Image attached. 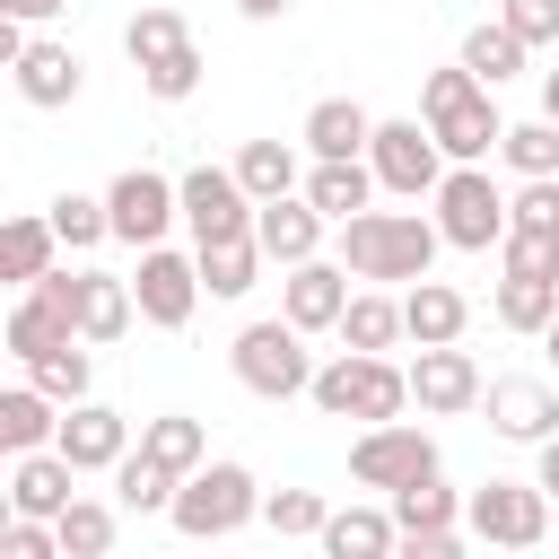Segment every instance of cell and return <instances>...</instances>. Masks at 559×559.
<instances>
[{"instance_id": "1", "label": "cell", "mask_w": 559, "mask_h": 559, "mask_svg": "<svg viewBox=\"0 0 559 559\" xmlns=\"http://www.w3.org/2000/svg\"><path fill=\"white\" fill-rule=\"evenodd\" d=\"M437 245L445 236H437L428 210H358V218H341V262H349V280H376V288L428 280Z\"/></svg>"}, {"instance_id": "2", "label": "cell", "mask_w": 559, "mask_h": 559, "mask_svg": "<svg viewBox=\"0 0 559 559\" xmlns=\"http://www.w3.org/2000/svg\"><path fill=\"white\" fill-rule=\"evenodd\" d=\"M419 122L437 131V148H445L454 166H480V157L507 140V122H498V87H480L463 61L419 79Z\"/></svg>"}, {"instance_id": "3", "label": "cell", "mask_w": 559, "mask_h": 559, "mask_svg": "<svg viewBox=\"0 0 559 559\" xmlns=\"http://www.w3.org/2000/svg\"><path fill=\"white\" fill-rule=\"evenodd\" d=\"M323 419H367V428H384V419H402L411 411V367H393V358H376V349H341L332 367H314V393H306Z\"/></svg>"}, {"instance_id": "4", "label": "cell", "mask_w": 559, "mask_h": 559, "mask_svg": "<svg viewBox=\"0 0 559 559\" xmlns=\"http://www.w3.org/2000/svg\"><path fill=\"white\" fill-rule=\"evenodd\" d=\"M227 367H236V384H245L253 402H297V393H314V349H306V332H297L288 314L245 323L236 349H227Z\"/></svg>"}, {"instance_id": "5", "label": "cell", "mask_w": 559, "mask_h": 559, "mask_svg": "<svg viewBox=\"0 0 559 559\" xmlns=\"http://www.w3.org/2000/svg\"><path fill=\"white\" fill-rule=\"evenodd\" d=\"M428 218H437V236H445L454 253H498L507 227H515V210H507V192L489 183V166H445V183L428 192Z\"/></svg>"}, {"instance_id": "6", "label": "cell", "mask_w": 559, "mask_h": 559, "mask_svg": "<svg viewBox=\"0 0 559 559\" xmlns=\"http://www.w3.org/2000/svg\"><path fill=\"white\" fill-rule=\"evenodd\" d=\"M253 515H262V489H253L245 463H201V472L175 489V507H166V524H175L183 542H227V533L253 524Z\"/></svg>"}, {"instance_id": "7", "label": "cell", "mask_w": 559, "mask_h": 559, "mask_svg": "<svg viewBox=\"0 0 559 559\" xmlns=\"http://www.w3.org/2000/svg\"><path fill=\"white\" fill-rule=\"evenodd\" d=\"M79 341V271L70 262H52L35 288H17V306H9V358L17 367H35V358H52V349H70Z\"/></svg>"}, {"instance_id": "8", "label": "cell", "mask_w": 559, "mask_h": 559, "mask_svg": "<svg viewBox=\"0 0 559 559\" xmlns=\"http://www.w3.org/2000/svg\"><path fill=\"white\" fill-rule=\"evenodd\" d=\"M367 166H376V183L384 192H402V201H428L437 183H445V148H437V131L419 122V114H402V122H376V140H367Z\"/></svg>"}, {"instance_id": "9", "label": "cell", "mask_w": 559, "mask_h": 559, "mask_svg": "<svg viewBox=\"0 0 559 559\" xmlns=\"http://www.w3.org/2000/svg\"><path fill=\"white\" fill-rule=\"evenodd\" d=\"M463 524H472L480 542H498V550H533V542L550 533V489H542V480H480V489L463 498Z\"/></svg>"}, {"instance_id": "10", "label": "cell", "mask_w": 559, "mask_h": 559, "mask_svg": "<svg viewBox=\"0 0 559 559\" xmlns=\"http://www.w3.org/2000/svg\"><path fill=\"white\" fill-rule=\"evenodd\" d=\"M131 297H140V323H157V332H183V323H192V306L210 297V288H201V253H175V245H140Z\"/></svg>"}, {"instance_id": "11", "label": "cell", "mask_w": 559, "mask_h": 559, "mask_svg": "<svg viewBox=\"0 0 559 559\" xmlns=\"http://www.w3.org/2000/svg\"><path fill=\"white\" fill-rule=\"evenodd\" d=\"M437 472V437L428 428H411V419H384V428H367L358 445H349V480L358 489H411V480H428Z\"/></svg>"}, {"instance_id": "12", "label": "cell", "mask_w": 559, "mask_h": 559, "mask_svg": "<svg viewBox=\"0 0 559 559\" xmlns=\"http://www.w3.org/2000/svg\"><path fill=\"white\" fill-rule=\"evenodd\" d=\"M105 210H114V236L122 245H166V227L183 218V183H166L157 166H122L105 183Z\"/></svg>"}, {"instance_id": "13", "label": "cell", "mask_w": 559, "mask_h": 559, "mask_svg": "<svg viewBox=\"0 0 559 559\" xmlns=\"http://www.w3.org/2000/svg\"><path fill=\"white\" fill-rule=\"evenodd\" d=\"M253 192L236 183V166H192L183 175V227L192 245H227V236H253Z\"/></svg>"}, {"instance_id": "14", "label": "cell", "mask_w": 559, "mask_h": 559, "mask_svg": "<svg viewBox=\"0 0 559 559\" xmlns=\"http://www.w3.org/2000/svg\"><path fill=\"white\" fill-rule=\"evenodd\" d=\"M480 411L507 445H550L559 437V384H542V376H489Z\"/></svg>"}, {"instance_id": "15", "label": "cell", "mask_w": 559, "mask_h": 559, "mask_svg": "<svg viewBox=\"0 0 559 559\" xmlns=\"http://www.w3.org/2000/svg\"><path fill=\"white\" fill-rule=\"evenodd\" d=\"M349 297H358V288H349V262H341V253H332V262L314 253V262H297V271L280 280V314H288L297 332H341Z\"/></svg>"}, {"instance_id": "16", "label": "cell", "mask_w": 559, "mask_h": 559, "mask_svg": "<svg viewBox=\"0 0 559 559\" xmlns=\"http://www.w3.org/2000/svg\"><path fill=\"white\" fill-rule=\"evenodd\" d=\"M489 384H480V367H472V349L463 341H445V349H419L411 358V402L428 411V419H454V411H472Z\"/></svg>"}, {"instance_id": "17", "label": "cell", "mask_w": 559, "mask_h": 559, "mask_svg": "<svg viewBox=\"0 0 559 559\" xmlns=\"http://www.w3.org/2000/svg\"><path fill=\"white\" fill-rule=\"evenodd\" d=\"M70 498H79V463H70L61 445H44V454H9V515L61 524Z\"/></svg>"}, {"instance_id": "18", "label": "cell", "mask_w": 559, "mask_h": 559, "mask_svg": "<svg viewBox=\"0 0 559 559\" xmlns=\"http://www.w3.org/2000/svg\"><path fill=\"white\" fill-rule=\"evenodd\" d=\"M323 227H332V218H323L306 192H288V201H262V210H253V245H262L280 271L314 262V253H323Z\"/></svg>"}, {"instance_id": "19", "label": "cell", "mask_w": 559, "mask_h": 559, "mask_svg": "<svg viewBox=\"0 0 559 559\" xmlns=\"http://www.w3.org/2000/svg\"><path fill=\"white\" fill-rule=\"evenodd\" d=\"M52 445H61L79 472H114V463L131 454V419H122V411H105V402H70Z\"/></svg>"}, {"instance_id": "20", "label": "cell", "mask_w": 559, "mask_h": 559, "mask_svg": "<svg viewBox=\"0 0 559 559\" xmlns=\"http://www.w3.org/2000/svg\"><path fill=\"white\" fill-rule=\"evenodd\" d=\"M79 87H87V61H79L70 44H52V35H35L26 61H17V96H26L35 114H61V105H79Z\"/></svg>"}, {"instance_id": "21", "label": "cell", "mask_w": 559, "mask_h": 559, "mask_svg": "<svg viewBox=\"0 0 559 559\" xmlns=\"http://www.w3.org/2000/svg\"><path fill=\"white\" fill-rule=\"evenodd\" d=\"M402 332H411L419 349H445V341L472 332V297H463L454 280H411V288H402Z\"/></svg>"}, {"instance_id": "22", "label": "cell", "mask_w": 559, "mask_h": 559, "mask_svg": "<svg viewBox=\"0 0 559 559\" xmlns=\"http://www.w3.org/2000/svg\"><path fill=\"white\" fill-rule=\"evenodd\" d=\"M376 192H384V183H376V166H367V157H314V166H306V201H314L332 227H341V218H358Z\"/></svg>"}, {"instance_id": "23", "label": "cell", "mask_w": 559, "mask_h": 559, "mask_svg": "<svg viewBox=\"0 0 559 559\" xmlns=\"http://www.w3.org/2000/svg\"><path fill=\"white\" fill-rule=\"evenodd\" d=\"M306 157H367V140H376V114L358 105V96H323L314 114H306Z\"/></svg>"}, {"instance_id": "24", "label": "cell", "mask_w": 559, "mask_h": 559, "mask_svg": "<svg viewBox=\"0 0 559 559\" xmlns=\"http://www.w3.org/2000/svg\"><path fill=\"white\" fill-rule=\"evenodd\" d=\"M314 542H323V559H393L402 524H393V507H332V524Z\"/></svg>"}, {"instance_id": "25", "label": "cell", "mask_w": 559, "mask_h": 559, "mask_svg": "<svg viewBox=\"0 0 559 559\" xmlns=\"http://www.w3.org/2000/svg\"><path fill=\"white\" fill-rule=\"evenodd\" d=\"M131 323H140L131 280H114V271H79V341H122Z\"/></svg>"}, {"instance_id": "26", "label": "cell", "mask_w": 559, "mask_h": 559, "mask_svg": "<svg viewBox=\"0 0 559 559\" xmlns=\"http://www.w3.org/2000/svg\"><path fill=\"white\" fill-rule=\"evenodd\" d=\"M140 454L166 463L175 480H192V472L210 463V428H201L192 411H157V419H140Z\"/></svg>"}, {"instance_id": "27", "label": "cell", "mask_w": 559, "mask_h": 559, "mask_svg": "<svg viewBox=\"0 0 559 559\" xmlns=\"http://www.w3.org/2000/svg\"><path fill=\"white\" fill-rule=\"evenodd\" d=\"M52 253H61V236H52V218H44V210H17V218L0 227V280L35 288V280L52 271Z\"/></svg>"}, {"instance_id": "28", "label": "cell", "mask_w": 559, "mask_h": 559, "mask_svg": "<svg viewBox=\"0 0 559 559\" xmlns=\"http://www.w3.org/2000/svg\"><path fill=\"white\" fill-rule=\"evenodd\" d=\"M52 437H61V402L35 393V384H9V393H0V445H9V454H44Z\"/></svg>"}, {"instance_id": "29", "label": "cell", "mask_w": 559, "mask_h": 559, "mask_svg": "<svg viewBox=\"0 0 559 559\" xmlns=\"http://www.w3.org/2000/svg\"><path fill=\"white\" fill-rule=\"evenodd\" d=\"M122 52H131V70L148 79V70H166V61H183V52H201V44H192V26H183L175 9H140V17L122 26Z\"/></svg>"}, {"instance_id": "30", "label": "cell", "mask_w": 559, "mask_h": 559, "mask_svg": "<svg viewBox=\"0 0 559 559\" xmlns=\"http://www.w3.org/2000/svg\"><path fill=\"white\" fill-rule=\"evenodd\" d=\"M454 61H463V70L480 79V87H498V79H515V70L533 61V44H524V35L507 26V17H480V26L463 35V52H454Z\"/></svg>"}, {"instance_id": "31", "label": "cell", "mask_w": 559, "mask_h": 559, "mask_svg": "<svg viewBox=\"0 0 559 559\" xmlns=\"http://www.w3.org/2000/svg\"><path fill=\"white\" fill-rule=\"evenodd\" d=\"M236 183H245L253 201H288V192H306L288 140H245V148H236Z\"/></svg>"}, {"instance_id": "32", "label": "cell", "mask_w": 559, "mask_h": 559, "mask_svg": "<svg viewBox=\"0 0 559 559\" xmlns=\"http://www.w3.org/2000/svg\"><path fill=\"white\" fill-rule=\"evenodd\" d=\"M192 253H201V288H210V297H253V280H262V262H271L253 236H227V245H192Z\"/></svg>"}, {"instance_id": "33", "label": "cell", "mask_w": 559, "mask_h": 559, "mask_svg": "<svg viewBox=\"0 0 559 559\" xmlns=\"http://www.w3.org/2000/svg\"><path fill=\"white\" fill-rule=\"evenodd\" d=\"M393 341H411L402 332V297H384V288H358L349 297V314H341V349H393Z\"/></svg>"}, {"instance_id": "34", "label": "cell", "mask_w": 559, "mask_h": 559, "mask_svg": "<svg viewBox=\"0 0 559 559\" xmlns=\"http://www.w3.org/2000/svg\"><path fill=\"white\" fill-rule=\"evenodd\" d=\"M44 218H52L61 253H87V245H105V236H114V210H105V192H52V201H44Z\"/></svg>"}, {"instance_id": "35", "label": "cell", "mask_w": 559, "mask_h": 559, "mask_svg": "<svg viewBox=\"0 0 559 559\" xmlns=\"http://www.w3.org/2000/svg\"><path fill=\"white\" fill-rule=\"evenodd\" d=\"M175 489H183V480H175L166 463H148L140 445L114 463V507H131V515H166V507H175Z\"/></svg>"}, {"instance_id": "36", "label": "cell", "mask_w": 559, "mask_h": 559, "mask_svg": "<svg viewBox=\"0 0 559 559\" xmlns=\"http://www.w3.org/2000/svg\"><path fill=\"white\" fill-rule=\"evenodd\" d=\"M384 507H393V524H402V533H437V524H463V489H445V472H428V480L393 489Z\"/></svg>"}, {"instance_id": "37", "label": "cell", "mask_w": 559, "mask_h": 559, "mask_svg": "<svg viewBox=\"0 0 559 559\" xmlns=\"http://www.w3.org/2000/svg\"><path fill=\"white\" fill-rule=\"evenodd\" d=\"M26 384H35V393H52L61 411H70V402H96V358H87V349L70 341V349L35 358V367H26Z\"/></svg>"}, {"instance_id": "38", "label": "cell", "mask_w": 559, "mask_h": 559, "mask_svg": "<svg viewBox=\"0 0 559 559\" xmlns=\"http://www.w3.org/2000/svg\"><path fill=\"white\" fill-rule=\"evenodd\" d=\"M498 323L542 341V332L559 323V280H498Z\"/></svg>"}, {"instance_id": "39", "label": "cell", "mask_w": 559, "mask_h": 559, "mask_svg": "<svg viewBox=\"0 0 559 559\" xmlns=\"http://www.w3.org/2000/svg\"><path fill=\"white\" fill-rule=\"evenodd\" d=\"M52 533H61V550H70V559H105V550H114V507L79 489V498L61 507V524H52Z\"/></svg>"}, {"instance_id": "40", "label": "cell", "mask_w": 559, "mask_h": 559, "mask_svg": "<svg viewBox=\"0 0 559 559\" xmlns=\"http://www.w3.org/2000/svg\"><path fill=\"white\" fill-rule=\"evenodd\" d=\"M498 157L524 175V183H542V175H559V122L542 114V122H507V140H498Z\"/></svg>"}, {"instance_id": "41", "label": "cell", "mask_w": 559, "mask_h": 559, "mask_svg": "<svg viewBox=\"0 0 559 559\" xmlns=\"http://www.w3.org/2000/svg\"><path fill=\"white\" fill-rule=\"evenodd\" d=\"M262 524H271L280 542L323 533V524H332V498H323V489H262Z\"/></svg>"}, {"instance_id": "42", "label": "cell", "mask_w": 559, "mask_h": 559, "mask_svg": "<svg viewBox=\"0 0 559 559\" xmlns=\"http://www.w3.org/2000/svg\"><path fill=\"white\" fill-rule=\"evenodd\" d=\"M498 271H507V280H559V236L507 227V245H498Z\"/></svg>"}, {"instance_id": "43", "label": "cell", "mask_w": 559, "mask_h": 559, "mask_svg": "<svg viewBox=\"0 0 559 559\" xmlns=\"http://www.w3.org/2000/svg\"><path fill=\"white\" fill-rule=\"evenodd\" d=\"M507 210H515V227H533V236H559V175H542V183L507 192Z\"/></svg>"}, {"instance_id": "44", "label": "cell", "mask_w": 559, "mask_h": 559, "mask_svg": "<svg viewBox=\"0 0 559 559\" xmlns=\"http://www.w3.org/2000/svg\"><path fill=\"white\" fill-rule=\"evenodd\" d=\"M0 559H70V550H61V533H52V524L9 515V524H0Z\"/></svg>"}, {"instance_id": "45", "label": "cell", "mask_w": 559, "mask_h": 559, "mask_svg": "<svg viewBox=\"0 0 559 559\" xmlns=\"http://www.w3.org/2000/svg\"><path fill=\"white\" fill-rule=\"evenodd\" d=\"M498 17L542 52V44H559V0H498Z\"/></svg>"}, {"instance_id": "46", "label": "cell", "mask_w": 559, "mask_h": 559, "mask_svg": "<svg viewBox=\"0 0 559 559\" xmlns=\"http://www.w3.org/2000/svg\"><path fill=\"white\" fill-rule=\"evenodd\" d=\"M393 559H463V533H454V524H437V533H402Z\"/></svg>"}, {"instance_id": "47", "label": "cell", "mask_w": 559, "mask_h": 559, "mask_svg": "<svg viewBox=\"0 0 559 559\" xmlns=\"http://www.w3.org/2000/svg\"><path fill=\"white\" fill-rule=\"evenodd\" d=\"M70 0H0V17H26V26H44V17H61Z\"/></svg>"}, {"instance_id": "48", "label": "cell", "mask_w": 559, "mask_h": 559, "mask_svg": "<svg viewBox=\"0 0 559 559\" xmlns=\"http://www.w3.org/2000/svg\"><path fill=\"white\" fill-rule=\"evenodd\" d=\"M533 480L559 498V437H550V445H533Z\"/></svg>"}, {"instance_id": "49", "label": "cell", "mask_w": 559, "mask_h": 559, "mask_svg": "<svg viewBox=\"0 0 559 559\" xmlns=\"http://www.w3.org/2000/svg\"><path fill=\"white\" fill-rule=\"evenodd\" d=\"M236 9H245L253 26H271V17H288V0H236Z\"/></svg>"}, {"instance_id": "50", "label": "cell", "mask_w": 559, "mask_h": 559, "mask_svg": "<svg viewBox=\"0 0 559 559\" xmlns=\"http://www.w3.org/2000/svg\"><path fill=\"white\" fill-rule=\"evenodd\" d=\"M542 114L559 122V70H542Z\"/></svg>"}, {"instance_id": "51", "label": "cell", "mask_w": 559, "mask_h": 559, "mask_svg": "<svg viewBox=\"0 0 559 559\" xmlns=\"http://www.w3.org/2000/svg\"><path fill=\"white\" fill-rule=\"evenodd\" d=\"M542 349H550V367H559V323H550V332H542Z\"/></svg>"}]
</instances>
